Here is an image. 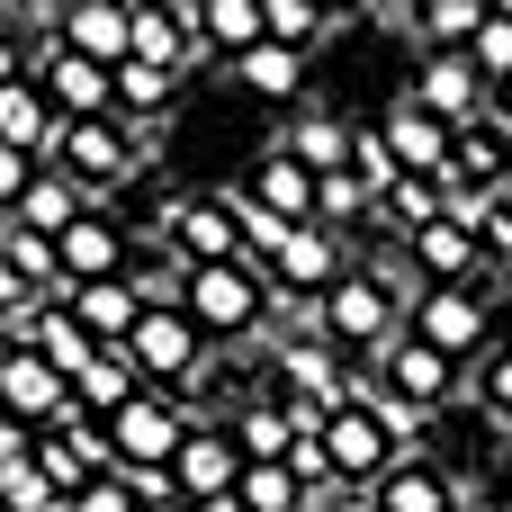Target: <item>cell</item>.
<instances>
[{
	"label": "cell",
	"mask_w": 512,
	"mask_h": 512,
	"mask_svg": "<svg viewBox=\"0 0 512 512\" xmlns=\"http://www.w3.org/2000/svg\"><path fill=\"white\" fill-rule=\"evenodd\" d=\"M45 153H54V171L81 189V207H108V198L144 171V126H126V117H54ZM36 171H45V162H36Z\"/></svg>",
	"instance_id": "cell-1"
},
{
	"label": "cell",
	"mask_w": 512,
	"mask_h": 512,
	"mask_svg": "<svg viewBox=\"0 0 512 512\" xmlns=\"http://www.w3.org/2000/svg\"><path fill=\"white\" fill-rule=\"evenodd\" d=\"M315 315H324V351H342V360H378V351L405 333V288L378 279V270H342V279L315 297Z\"/></svg>",
	"instance_id": "cell-2"
},
{
	"label": "cell",
	"mask_w": 512,
	"mask_h": 512,
	"mask_svg": "<svg viewBox=\"0 0 512 512\" xmlns=\"http://www.w3.org/2000/svg\"><path fill=\"white\" fill-rule=\"evenodd\" d=\"M261 297H270V270H261V261L180 270V315L198 324V342H243V333H261Z\"/></svg>",
	"instance_id": "cell-3"
},
{
	"label": "cell",
	"mask_w": 512,
	"mask_h": 512,
	"mask_svg": "<svg viewBox=\"0 0 512 512\" xmlns=\"http://www.w3.org/2000/svg\"><path fill=\"white\" fill-rule=\"evenodd\" d=\"M117 360L135 369V387H153V396H180V387L207 369V342H198V324H189L180 306H144V315H135V333L117 342Z\"/></svg>",
	"instance_id": "cell-4"
},
{
	"label": "cell",
	"mask_w": 512,
	"mask_h": 512,
	"mask_svg": "<svg viewBox=\"0 0 512 512\" xmlns=\"http://www.w3.org/2000/svg\"><path fill=\"white\" fill-rule=\"evenodd\" d=\"M405 333L459 369V360H477L495 342V306H486V288H414L405 297Z\"/></svg>",
	"instance_id": "cell-5"
},
{
	"label": "cell",
	"mask_w": 512,
	"mask_h": 512,
	"mask_svg": "<svg viewBox=\"0 0 512 512\" xmlns=\"http://www.w3.org/2000/svg\"><path fill=\"white\" fill-rule=\"evenodd\" d=\"M99 432H108L117 468H171V450H180V432H189V405L144 387V396H135V405H117Z\"/></svg>",
	"instance_id": "cell-6"
},
{
	"label": "cell",
	"mask_w": 512,
	"mask_h": 512,
	"mask_svg": "<svg viewBox=\"0 0 512 512\" xmlns=\"http://www.w3.org/2000/svg\"><path fill=\"white\" fill-rule=\"evenodd\" d=\"M126 261H135V234L117 225V207H81V216L54 234V270H63L72 288H90V279H126Z\"/></svg>",
	"instance_id": "cell-7"
},
{
	"label": "cell",
	"mask_w": 512,
	"mask_h": 512,
	"mask_svg": "<svg viewBox=\"0 0 512 512\" xmlns=\"http://www.w3.org/2000/svg\"><path fill=\"white\" fill-rule=\"evenodd\" d=\"M234 477H243L234 432H225L216 414H189V432H180V450H171V495H180V504H216V495H234Z\"/></svg>",
	"instance_id": "cell-8"
},
{
	"label": "cell",
	"mask_w": 512,
	"mask_h": 512,
	"mask_svg": "<svg viewBox=\"0 0 512 512\" xmlns=\"http://www.w3.org/2000/svg\"><path fill=\"white\" fill-rule=\"evenodd\" d=\"M324 459H333V486H378L396 459H414L405 441H387L378 432V414H360V405H333L324 414Z\"/></svg>",
	"instance_id": "cell-9"
},
{
	"label": "cell",
	"mask_w": 512,
	"mask_h": 512,
	"mask_svg": "<svg viewBox=\"0 0 512 512\" xmlns=\"http://www.w3.org/2000/svg\"><path fill=\"white\" fill-rule=\"evenodd\" d=\"M405 99H414L432 126H450V135L486 117V81L468 72V54H423V63H414V90H405Z\"/></svg>",
	"instance_id": "cell-10"
},
{
	"label": "cell",
	"mask_w": 512,
	"mask_h": 512,
	"mask_svg": "<svg viewBox=\"0 0 512 512\" xmlns=\"http://www.w3.org/2000/svg\"><path fill=\"white\" fill-rule=\"evenodd\" d=\"M378 378H387V396L414 405V414H441V405L459 396V369H450L441 351H423L414 333H396V342L378 351Z\"/></svg>",
	"instance_id": "cell-11"
},
{
	"label": "cell",
	"mask_w": 512,
	"mask_h": 512,
	"mask_svg": "<svg viewBox=\"0 0 512 512\" xmlns=\"http://www.w3.org/2000/svg\"><path fill=\"white\" fill-rule=\"evenodd\" d=\"M342 270H351V261H342L333 225H288V243L270 252V288H288V297H324Z\"/></svg>",
	"instance_id": "cell-12"
},
{
	"label": "cell",
	"mask_w": 512,
	"mask_h": 512,
	"mask_svg": "<svg viewBox=\"0 0 512 512\" xmlns=\"http://www.w3.org/2000/svg\"><path fill=\"white\" fill-rule=\"evenodd\" d=\"M0 414H9L18 432H54V423L72 414V387H63L36 351H18V360L0 369Z\"/></svg>",
	"instance_id": "cell-13"
},
{
	"label": "cell",
	"mask_w": 512,
	"mask_h": 512,
	"mask_svg": "<svg viewBox=\"0 0 512 512\" xmlns=\"http://www.w3.org/2000/svg\"><path fill=\"white\" fill-rule=\"evenodd\" d=\"M378 144L396 153V171H405V180H441V171H450V144H459V135H450V126H432L414 99H396V108L378 117Z\"/></svg>",
	"instance_id": "cell-14"
},
{
	"label": "cell",
	"mask_w": 512,
	"mask_h": 512,
	"mask_svg": "<svg viewBox=\"0 0 512 512\" xmlns=\"http://www.w3.org/2000/svg\"><path fill=\"white\" fill-rule=\"evenodd\" d=\"M54 45L81 54V63H99V72H117V63H126V9H117V0H72V9L54 18Z\"/></svg>",
	"instance_id": "cell-15"
},
{
	"label": "cell",
	"mask_w": 512,
	"mask_h": 512,
	"mask_svg": "<svg viewBox=\"0 0 512 512\" xmlns=\"http://www.w3.org/2000/svg\"><path fill=\"white\" fill-rule=\"evenodd\" d=\"M279 153H288V162H297L306 180H333V171H351V126H342L333 108H315V99H306V108L288 117Z\"/></svg>",
	"instance_id": "cell-16"
},
{
	"label": "cell",
	"mask_w": 512,
	"mask_h": 512,
	"mask_svg": "<svg viewBox=\"0 0 512 512\" xmlns=\"http://www.w3.org/2000/svg\"><path fill=\"white\" fill-rule=\"evenodd\" d=\"M405 243H414L423 288H468V270H477V234H468L459 216H432V225H414Z\"/></svg>",
	"instance_id": "cell-17"
},
{
	"label": "cell",
	"mask_w": 512,
	"mask_h": 512,
	"mask_svg": "<svg viewBox=\"0 0 512 512\" xmlns=\"http://www.w3.org/2000/svg\"><path fill=\"white\" fill-rule=\"evenodd\" d=\"M369 504L378 512H459L468 495H459V477H441L432 459H396V468L369 486Z\"/></svg>",
	"instance_id": "cell-18"
},
{
	"label": "cell",
	"mask_w": 512,
	"mask_h": 512,
	"mask_svg": "<svg viewBox=\"0 0 512 512\" xmlns=\"http://www.w3.org/2000/svg\"><path fill=\"white\" fill-rule=\"evenodd\" d=\"M243 198H252V207H270L279 225H315V180H306V171H297V162H288L279 144H270V153L252 162V180H243Z\"/></svg>",
	"instance_id": "cell-19"
},
{
	"label": "cell",
	"mask_w": 512,
	"mask_h": 512,
	"mask_svg": "<svg viewBox=\"0 0 512 512\" xmlns=\"http://www.w3.org/2000/svg\"><path fill=\"white\" fill-rule=\"evenodd\" d=\"M63 315H72L99 351H117V342L135 333V315H144V306H135V288H126V279H90V288H72V306H63Z\"/></svg>",
	"instance_id": "cell-20"
},
{
	"label": "cell",
	"mask_w": 512,
	"mask_h": 512,
	"mask_svg": "<svg viewBox=\"0 0 512 512\" xmlns=\"http://www.w3.org/2000/svg\"><path fill=\"white\" fill-rule=\"evenodd\" d=\"M108 90H117V117H126V126H153V117H171L180 72H171V63H117Z\"/></svg>",
	"instance_id": "cell-21"
},
{
	"label": "cell",
	"mask_w": 512,
	"mask_h": 512,
	"mask_svg": "<svg viewBox=\"0 0 512 512\" xmlns=\"http://www.w3.org/2000/svg\"><path fill=\"white\" fill-rule=\"evenodd\" d=\"M72 216H81V189H72L63 171H36V180L18 189V207H9V225H27V234H45V243H54Z\"/></svg>",
	"instance_id": "cell-22"
},
{
	"label": "cell",
	"mask_w": 512,
	"mask_h": 512,
	"mask_svg": "<svg viewBox=\"0 0 512 512\" xmlns=\"http://www.w3.org/2000/svg\"><path fill=\"white\" fill-rule=\"evenodd\" d=\"M45 135H54L45 90H36V81H9V90H0V144L27 153V162H45Z\"/></svg>",
	"instance_id": "cell-23"
},
{
	"label": "cell",
	"mask_w": 512,
	"mask_h": 512,
	"mask_svg": "<svg viewBox=\"0 0 512 512\" xmlns=\"http://www.w3.org/2000/svg\"><path fill=\"white\" fill-rule=\"evenodd\" d=\"M234 81H243L252 99H306V54H288V45H252V54H234Z\"/></svg>",
	"instance_id": "cell-24"
},
{
	"label": "cell",
	"mask_w": 512,
	"mask_h": 512,
	"mask_svg": "<svg viewBox=\"0 0 512 512\" xmlns=\"http://www.w3.org/2000/svg\"><path fill=\"white\" fill-rule=\"evenodd\" d=\"M135 396H144V387H135V369H126L117 351H99V360L72 378V414H90V423H108V414H117V405H135Z\"/></svg>",
	"instance_id": "cell-25"
},
{
	"label": "cell",
	"mask_w": 512,
	"mask_h": 512,
	"mask_svg": "<svg viewBox=\"0 0 512 512\" xmlns=\"http://www.w3.org/2000/svg\"><path fill=\"white\" fill-rule=\"evenodd\" d=\"M198 36H207V54H252L261 45V0H198Z\"/></svg>",
	"instance_id": "cell-26"
},
{
	"label": "cell",
	"mask_w": 512,
	"mask_h": 512,
	"mask_svg": "<svg viewBox=\"0 0 512 512\" xmlns=\"http://www.w3.org/2000/svg\"><path fill=\"white\" fill-rule=\"evenodd\" d=\"M405 27H414L432 54H468V36L486 27V0H432V9H414Z\"/></svg>",
	"instance_id": "cell-27"
},
{
	"label": "cell",
	"mask_w": 512,
	"mask_h": 512,
	"mask_svg": "<svg viewBox=\"0 0 512 512\" xmlns=\"http://www.w3.org/2000/svg\"><path fill=\"white\" fill-rule=\"evenodd\" d=\"M324 9H306V0H261V45H288V54H315L324 45Z\"/></svg>",
	"instance_id": "cell-28"
},
{
	"label": "cell",
	"mask_w": 512,
	"mask_h": 512,
	"mask_svg": "<svg viewBox=\"0 0 512 512\" xmlns=\"http://www.w3.org/2000/svg\"><path fill=\"white\" fill-rule=\"evenodd\" d=\"M234 504L243 512H306V486L270 459V468H243V477H234Z\"/></svg>",
	"instance_id": "cell-29"
},
{
	"label": "cell",
	"mask_w": 512,
	"mask_h": 512,
	"mask_svg": "<svg viewBox=\"0 0 512 512\" xmlns=\"http://www.w3.org/2000/svg\"><path fill=\"white\" fill-rule=\"evenodd\" d=\"M468 72H477L486 90H495V81L512 72V9H486V27L468 36Z\"/></svg>",
	"instance_id": "cell-30"
},
{
	"label": "cell",
	"mask_w": 512,
	"mask_h": 512,
	"mask_svg": "<svg viewBox=\"0 0 512 512\" xmlns=\"http://www.w3.org/2000/svg\"><path fill=\"white\" fill-rule=\"evenodd\" d=\"M351 180H360L369 198H387V189L405 180V171H396V153L378 144V126H351Z\"/></svg>",
	"instance_id": "cell-31"
},
{
	"label": "cell",
	"mask_w": 512,
	"mask_h": 512,
	"mask_svg": "<svg viewBox=\"0 0 512 512\" xmlns=\"http://www.w3.org/2000/svg\"><path fill=\"white\" fill-rule=\"evenodd\" d=\"M486 414H495V423H512V351H495V360H486Z\"/></svg>",
	"instance_id": "cell-32"
},
{
	"label": "cell",
	"mask_w": 512,
	"mask_h": 512,
	"mask_svg": "<svg viewBox=\"0 0 512 512\" xmlns=\"http://www.w3.org/2000/svg\"><path fill=\"white\" fill-rule=\"evenodd\" d=\"M72 512H135V504H126V486H117V477H90V486L72 495Z\"/></svg>",
	"instance_id": "cell-33"
},
{
	"label": "cell",
	"mask_w": 512,
	"mask_h": 512,
	"mask_svg": "<svg viewBox=\"0 0 512 512\" xmlns=\"http://www.w3.org/2000/svg\"><path fill=\"white\" fill-rule=\"evenodd\" d=\"M27 180H36V162H27V153H9V144H0V216H9V207H18V189H27Z\"/></svg>",
	"instance_id": "cell-34"
},
{
	"label": "cell",
	"mask_w": 512,
	"mask_h": 512,
	"mask_svg": "<svg viewBox=\"0 0 512 512\" xmlns=\"http://www.w3.org/2000/svg\"><path fill=\"white\" fill-rule=\"evenodd\" d=\"M306 512H378V504H369V486H324Z\"/></svg>",
	"instance_id": "cell-35"
},
{
	"label": "cell",
	"mask_w": 512,
	"mask_h": 512,
	"mask_svg": "<svg viewBox=\"0 0 512 512\" xmlns=\"http://www.w3.org/2000/svg\"><path fill=\"white\" fill-rule=\"evenodd\" d=\"M9 81H27V45H18V36L0 27V90H9Z\"/></svg>",
	"instance_id": "cell-36"
},
{
	"label": "cell",
	"mask_w": 512,
	"mask_h": 512,
	"mask_svg": "<svg viewBox=\"0 0 512 512\" xmlns=\"http://www.w3.org/2000/svg\"><path fill=\"white\" fill-rule=\"evenodd\" d=\"M486 117H495V126H504V135H512V72H504V81H495V90H486Z\"/></svg>",
	"instance_id": "cell-37"
},
{
	"label": "cell",
	"mask_w": 512,
	"mask_h": 512,
	"mask_svg": "<svg viewBox=\"0 0 512 512\" xmlns=\"http://www.w3.org/2000/svg\"><path fill=\"white\" fill-rule=\"evenodd\" d=\"M18 459H27V432H18V423L0 414V468H18Z\"/></svg>",
	"instance_id": "cell-38"
},
{
	"label": "cell",
	"mask_w": 512,
	"mask_h": 512,
	"mask_svg": "<svg viewBox=\"0 0 512 512\" xmlns=\"http://www.w3.org/2000/svg\"><path fill=\"white\" fill-rule=\"evenodd\" d=\"M504 351H512V288H504Z\"/></svg>",
	"instance_id": "cell-39"
},
{
	"label": "cell",
	"mask_w": 512,
	"mask_h": 512,
	"mask_svg": "<svg viewBox=\"0 0 512 512\" xmlns=\"http://www.w3.org/2000/svg\"><path fill=\"white\" fill-rule=\"evenodd\" d=\"M504 189H512V135H504Z\"/></svg>",
	"instance_id": "cell-40"
},
{
	"label": "cell",
	"mask_w": 512,
	"mask_h": 512,
	"mask_svg": "<svg viewBox=\"0 0 512 512\" xmlns=\"http://www.w3.org/2000/svg\"><path fill=\"white\" fill-rule=\"evenodd\" d=\"M9 360H18V351H9V333H0V369H9Z\"/></svg>",
	"instance_id": "cell-41"
},
{
	"label": "cell",
	"mask_w": 512,
	"mask_h": 512,
	"mask_svg": "<svg viewBox=\"0 0 512 512\" xmlns=\"http://www.w3.org/2000/svg\"><path fill=\"white\" fill-rule=\"evenodd\" d=\"M36 512H72V504H63V495H54V504H36Z\"/></svg>",
	"instance_id": "cell-42"
},
{
	"label": "cell",
	"mask_w": 512,
	"mask_h": 512,
	"mask_svg": "<svg viewBox=\"0 0 512 512\" xmlns=\"http://www.w3.org/2000/svg\"><path fill=\"white\" fill-rule=\"evenodd\" d=\"M144 512H189V504H144Z\"/></svg>",
	"instance_id": "cell-43"
},
{
	"label": "cell",
	"mask_w": 512,
	"mask_h": 512,
	"mask_svg": "<svg viewBox=\"0 0 512 512\" xmlns=\"http://www.w3.org/2000/svg\"><path fill=\"white\" fill-rule=\"evenodd\" d=\"M0 27H9V18H0Z\"/></svg>",
	"instance_id": "cell-44"
}]
</instances>
